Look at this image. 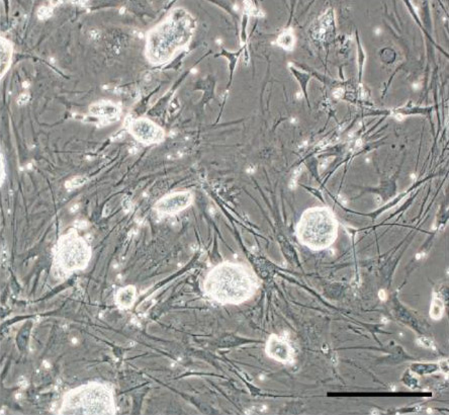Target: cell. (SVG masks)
Here are the masks:
<instances>
[{
	"label": "cell",
	"mask_w": 449,
	"mask_h": 415,
	"mask_svg": "<svg viewBox=\"0 0 449 415\" xmlns=\"http://www.w3.org/2000/svg\"><path fill=\"white\" fill-rule=\"evenodd\" d=\"M257 278L244 264L223 262L214 266L203 282L207 297L220 304L239 305L257 290Z\"/></svg>",
	"instance_id": "cell-1"
},
{
	"label": "cell",
	"mask_w": 449,
	"mask_h": 415,
	"mask_svg": "<svg viewBox=\"0 0 449 415\" xmlns=\"http://www.w3.org/2000/svg\"><path fill=\"white\" fill-rule=\"evenodd\" d=\"M196 23L192 15L183 8H176L164 22L148 34L146 57L150 63H166L194 36Z\"/></svg>",
	"instance_id": "cell-2"
},
{
	"label": "cell",
	"mask_w": 449,
	"mask_h": 415,
	"mask_svg": "<svg viewBox=\"0 0 449 415\" xmlns=\"http://www.w3.org/2000/svg\"><path fill=\"white\" fill-rule=\"evenodd\" d=\"M58 414H116L114 392L110 386L96 382L79 386L64 394Z\"/></svg>",
	"instance_id": "cell-3"
},
{
	"label": "cell",
	"mask_w": 449,
	"mask_h": 415,
	"mask_svg": "<svg viewBox=\"0 0 449 415\" xmlns=\"http://www.w3.org/2000/svg\"><path fill=\"white\" fill-rule=\"evenodd\" d=\"M337 231V221L330 210L317 207L303 214L296 227V236L305 246L313 251H322L335 242Z\"/></svg>",
	"instance_id": "cell-4"
},
{
	"label": "cell",
	"mask_w": 449,
	"mask_h": 415,
	"mask_svg": "<svg viewBox=\"0 0 449 415\" xmlns=\"http://www.w3.org/2000/svg\"><path fill=\"white\" fill-rule=\"evenodd\" d=\"M92 251L88 242L76 230H70L59 238L54 249L55 269L60 275L83 271L92 260Z\"/></svg>",
	"instance_id": "cell-5"
},
{
	"label": "cell",
	"mask_w": 449,
	"mask_h": 415,
	"mask_svg": "<svg viewBox=\"0 0 449 415\" xmlns=\"http://www.w3.org/2000/svg\"><path fill=\"white\" fill-rule=\"evenodd\" d=\"M128 131L137 141L144 145L159 144L165 139L164 130L147 118H139L130 121Z\"/></svg>",
	"instance_id": "cell-6"
},
{
	"label": "cell",
	"mask_w": 449,
	"mask_h": 415,
	"mask_svg": "<svg viewBox=\"0 0 449 415\" xmlns=\"http://www.w3.org/2000/svg\"><path fill=\"white\" fill-rule=\"evenodd\" d=\"M194 203V195L190 192H178L161 198L155 204L154 209L160 215H174L183 211Z\"/></svg>",
	"instance_id": "cell-7"
},
{
	"label": "cell",
	"mask_w": 449,
	"mask_h": 415,
	"mask_svg": "<svg viewBox=\"0 0 449 415\" xmlns=\"http://www.w3.org/2000/svg\"><path fill=\"white\" fill-rule=\"evenodd\" d=\"M267 355L282 364H291L295 359V352L289 341L278 335H271L265 346Z\"/></svg>",
	"instance_id": "cell-8"
},
{
	"label": "cell",
	"mask_w": 449,
	"mask_h": 415,
	"mask_svg": "<svg viewBox=\"0 0 449 415\" xmlns=\"http://www.w3.org/2000/svg\"><path fill=\"white\" fill-rule=\"evenodd\" d=\"M90 112L97 118H101V120L110 123L118 120L121 115V108L112 101H97L90 105Z\"/></svg>",
	"instance_id": "cell-9"
},
{
	"label": "cell",
	"mask_w": 449,
	"mask_h": 415,
	"mask_svg": "<svg viewBox=\"0 0 449 415\" xmlns=\"http://www.w3.org/2000/svg\"><path fill=\"white\" fill-rule=\"evenodd\" d=\"M136 300L137 290L134 286L124 287L115 296V301L121 309L132 308Z\"/></svg>",
	"instance_id": "cell-10"
},
{
	"label": "cell",
	"mask_w": 449,
	"mask_h": 415,
	"mask_svg": "<svg viewBox=\"0 0 449 415\" xmlns=\"http://www.w3.org/2000/svg\"><path fill=\"white\" fill-rule=\"evenodd\" d=\"M13 46L8 40L1 39V78L8 71L12 64Z\"/></svg>",
	"instance_id": "cell-11"
},
{
	"label": "cell",
	"mask_w": 449,
	"mask_h": 415,
	"mask_svg": "<svg viewBox=\"0 0 449 415\" xmlns=\"http://www.w3.org/2000/svg\"><path fill=\"white\" fill-rule=\"evenodd\" d=\"M86 182H87V178L85 176H75L69 182L66 183V187L68 189H76V187L83 185Z\"/></svg>",
	"instance_id": "cell-12"
},
{
	"label": "cell",
	"mask_w": 449,
	"mask_h": 415,
	"mask_svg": "<svg viewBox=\"0 0 449 415\" xmlns=\"http://www.w3.org/2000/svg\"><path fill=\"white\" fill-rule=\"evenodd\" d=\"M291 40H293V37L289 36V34L282 35L280 37V45L282 47L287 48V49H291L293 47V43L291 42Z\"/></svg>",
	"instance_id": "cell-13"
},
{
	"label": "cell",
	"mask_w": 449,
	"mask_h": 415,
	"mask_svg": "<svg viewBox=\"0 0 449 415\" xmlns=\"http://www.w3.org/2000/svg\"><path fill=\"white\" fill-rule=\"evenodd\" d=\"M51 15H52V10H51V8H46V6H42V8H40L39 13H37V15H39V17L41 19H48L49 17H51Z\"/></svg>",
	"instance_id": "cell-14"
},
{
	"label": "cell",
	"mask_w": 449,
	"mask_h": 415,
	"mask_svg": "<svg viewBox=\"0 0 449 415\" xmlns=\"http://www.w3.org/2000/svg\"><path fill=\"white\" fill-rule=\"evenodd\" d=\"M28 99H30L28 94H23L17 99V103H19V105H24V103H28Z\"/></svg>",
	"instance_id": "cell-15"
}]
</instances>
